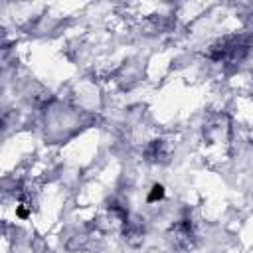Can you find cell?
<instances>
[{"mask_svg":"<svg viewBox=\"0 0 253 253\" xmlns=\"http://www.w3.org/2000/svg\"><path fill=\"white\" fill-rule=\"evenodd\" d=\"M142 233H144V225L140 219H126L125 221V239L130 245H138L142 241Z\"/></svg>","mask_w":253,"mask_h":253,"instance_id":"1","label":"cell"},{"mask_svg":"<svg viewBox=\"0 0 253 253\" xmlns=\"http://www.w3.org/2000/svg\"><path fill=\"white\" fill-rule=\"evenodd\" d=\"M144 156L148 162H158V160H164L166 158V148H164V142L162 140H152L146 150H144Z\"/></svg>","mask_w":253,"mask_h":253,"instance_id":"2","label":"cell"},{"mask_svg":"<svg viewBox=\"0 0 253 253\" xmlns=\"http://www.w3.org/2000/svg\"><path fill=\"white\" fill-rule=\"evenodd\" d=\"M164 198V186H160V184H154L152 188H150V194H148V202H158V200H162Z\"/></svg>","mask_w":253,"mask_h":253,"instance_id":"3","label":"cell"},{"mask_svg":"<svg viewBox=\"0 0 253 253\" xmlns=\"http://www.w3.org/2000/svg\"><path fill=\"white\" fill-rule=\"evenodd\" d=\"M148 253H158V251H154V249H152V251H148Z\"/></svg>","mask_w":253,"mask_h":253,"instance_id":"4","label":"cell"}]
</instances>
